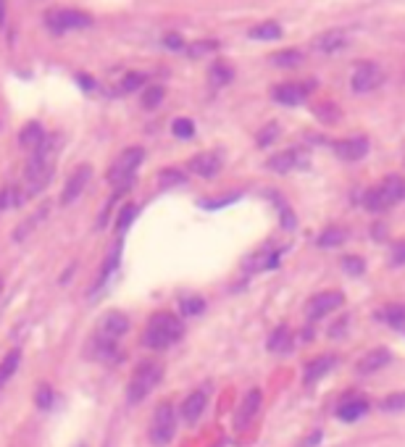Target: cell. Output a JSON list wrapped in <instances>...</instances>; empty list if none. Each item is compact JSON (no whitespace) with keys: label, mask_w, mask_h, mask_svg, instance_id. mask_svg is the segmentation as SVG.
Returning a JSON list of instances; mask_svg holds the SVG:
<instances>
[{"label":"cell","mask_w":405,"mask_h":447,"mask_svg":"<svg viewBox=\"0 0 405 447\" xmlns=\"http://www.w3.org/2000/svg\"><path fill=\"white\" fill-rule=\"evenodd\" d=\"M129 332V318L119 313V311H111L98 321V329H95V337H92V345L90 348L95 350V358L100 360H113L119 355V339Z\"/></svg>","instance_id":"1"},{"label":"cell","mask_w":405,"mask_h":447,"mask_svg":"<svg viewBox=\"0 0 405 447\" xmlns=\"http://www.w3.org/2000/svg\"><path fill=\"white\" fill-rule=\"evenodd\" d=\"M182 337V321L174 313H153L148 327H145L143 342L150 350H166Z\"/></svg>","instance_id":"2"},{"label":"cell","mask_w":405,"mask_h":447,"mask_svg":"<svg viewBox=\"0 0 405 447\" xmlns=\"http://www.w3.org/2000/svg\"><path fill=\"white\" fill-rule=\"evenodd\" d=\"M145 161V148H127V150H121L119 158L111 164L108 169V182L113 185V190L116 192H127L132 187V182H134V174H137V169L143 166Z\"/></svg>","instance_id":"3"},{"label":"cell","mask_w":405,"mask_h":447,"mask_svg":"<svg viewBox=\"0 0 405 447\" xmlns=\"http://www.w3.org/2000/svg\"><path fill=\"white\" fill-rule=\"evenodd\" d=\"M161 379H164V366H161V363H155V360L140 363V366L134 369V374H132L129 384H127V400H129L132 405L143 403L145 397L158 387Z\"/></svg>","instance_id":"4"},{"label":"cell","mask_w":405,"mask_h":447,"mask_svg":"<svg viewBox=\"0 0 405 447\" xmlns=\"http://www.w3.org/2000/svg\"><path fill=\"white\" fill-rule=\"evenodd\" d=\"M45 24L55 34L77 32V29H90L92 27V16L85 11H77V8H50L45 13Z\"/></svg>","instance_id":"5"},{"label":"cell","mask_w":405,"mask_h":447,"mask_svg":"<svg viewBox=\"0 0 405 447\" xmlns=\"http://www.w3.org/2000/svg\"><path fill=\"white\" fill-rule=\"evenodd\" d=\"M174 432H176V413L174 408L169 403L158 405L155 408L153 418H150V429H148V434H150V442L155 447H164L169 445L171 439H174Z\"/></svg>","instance_id":"6"},{"label":"cell","mask_w":405,"mask_h":447,"mask_svg":"<svg viewBox=\"0 0 405 447\" xmlns=\"http://www.w3.org/2000/svg\"><path fill=\"white\" fill-rule=\"evenodd\" d=\"M384 82V71L379 64H371V61H361V64L353 69V77H350V87L353 92L358 95H366V92H374L379 90Z\"/></svg>","instance_id":"7"},{"label":"cell","mask_w":405,"mask_h":447,"mask_svg":"<svg viewBox=\"0 0 405 447\" xmlns=\"http://www.w3.org/2000/svg\"><path fill=\"white\" fill-rule=\"evenodd\" d=\"M342 303H345V295H342L340 290H329V292L313 295L306 306L308 321H321V318H327L329 313H334L337 308H342Z\"/></svg>","instance_id":"8"},{"label":"cell","mask_w":405,"mask_h":447,"mask_svg":"<svg viewBox=\"0 0 405 447\" xmlns=\"http://www.w3.org/2000/svg\"><path fill=\"white\" fill-rule=\"evenodd\" d=\"M221 166H224V153L221 150H203V153L192 155L187 161V171H192L195 176H203V179H213L221 171Z\"/></svg>","instance_id":"9"},{"label":"cell","mask_w":405,"mask_h":447,"mask_svg":"<svg viewBox=\"0 0 405 447\" xmlns=\"http://www.w3.org/2000/svg\"><path fill=\"white\" fill-rule=\"evenodd\" d=\"M90 176H92V166L82 164L74 169V174L69 176V182L64 185V192H61V206H71V203L85 192Z\"/></svg>","instance_id":"10"},{"label":"cell","mask_w":405,"mask_h":447,"mask_svg":"<svg viewBox=\"0 0 405 447\" xmlns=\"http://www.w3.org/2000/svg\"><path fill=\"white\" fill-rule=\"evenodd\" d=\"M308 92L311 87L308 85H297V82H285V85H276L274 92H271V98L279 103V106H287V108H295L300 103H306L308 100Z\"/></svg>","instance_id":"11"},{"label":"cell","mask_w":405,"mask_h":447,"mask_svg":"<svg viewBox=\"0 0 405 447\" xmlns=\"http://www.w3.org/2000/svg\"><path fill=\"white\" fill-rule=\"evenodd\" d=\"M332 150L342 161H361L369 155V140L366 137H345V140L332 142Z\"/></svg>","instance_id":"12"},{"label":"cell","mask_w":405,"mask_h":447,"mask_svg":"<svg viewBox=\"0 0 405 447\" xmlns=\"http://www.w3.org/2000/svg\"><path fill=\"white\" fill-rule=\"evenodd\" d=\"M206 405H208V390H195V392H190L185 397L179 413H182V418H185L187 424H197L200 416L206 413Z\"/></svg>","instance_id":"13"},{"label":"cell","mask_w":405,"mask_h":447,"mask_svg":"<svg viewBox=\"0 0 405 447\" xmlns=\"http://www.w3.org/2000/svg\"><path fill=\"white\" fill-rule=\"evenodd\" d=\"M276 263H279V250L263 248V250L258 253H250V255L242 261V269H245V274H258V271H266V269H274Z\"/></svg>","instance_id":"14"},{"label":"cell","mask_w":405,"mask_h":447,"mask_svg":"<svg viewBox=\"0 0 405 447\" xmlns=\"http://www.w3.org/2000/svg\"><path fill=\"white\" fill-rule=\"evenodd\" d=\"M258 411H261V390H250V392L242 397L240 411L234 416V426H237V429H245V426L255 418Z\"/></svg>","instance_id":"15"},{"label":"cell","mask_w":405,"mask_h":447,"mask_svg":"<svg viewBox=\"0 0 405 447\" xmlns=\"http://www.w3.org/2000/svg\"><path fill=\"white\" fill-rule=\"evenodd\" d=\"M345 45H348V32L329 29V32H321L313 40V50H318V53H340Z\"/></svg>","instance_id":"16"},{"label":"cell","mask_w":405,"mask_h":447,"mask_svg":"<svg viewBox=\"0 0 405 447\" xmlns=\"http://www.w3.org/2000/svg\"><path fill=\"white\" fill-rule=\"evenodd\" d=\"M334 366H337V355H318V358L308 360L306 374H303V382L306 384L318 382V379H321V376H327Z\"/></svg>","instance_id":"17"},{"label":"cell","mask_w":405,"mask_h":447,"mask_svg":"<svg viewBox=\"0 0 405 447\" xmlns=\"http://www.w3.org/2000/svg\"><path fill=\"white\" fill-rule=\"evenodd\" d=\"M300 164H303V161H300L295 148H292V150H282V153L271 155V158L266 161L269 171H274V174H290V171H295Z\"/></svg>","instance_id":"18"},{"label":"cell","mask_w":405,"mask_h":447,"mask_svg":"<svg viewBox=\"0 0 405 447\" xmlns=\"http://www.w3.org/2000/svg\"><path fill=\"white\" fill-rule=\"evenodd\" d=\"M390 363H392L390 350L376 348V350H371V353H366V355L358 360V374H374V371L384 369V366H390Z\"/></svg>","instance_id":"19"},{"label":"cell","mask_w":405,"mask_h":447,"mask_svg":"<svg viewBox=\"0 0 405 447\" xmlns=\"http://www.w3.org/2000/svg\"><path fill=\"white\" fill-rule=\"evenodd\" d=\"M379 187H382V192L387 195V200H390V206H397V203L405 200V176L400 174L384 176Z\"/></svg>","instance_id":"20"},{"label":"cell","mask_w":405,"mask_h":447,"mask_svg":"<svg viewBox=\"0 0 405 447\" xmlns=\"http://www.w3.org/2000/svg\"><path fill=\"white\" fill-rule=\"evenodd\" d=\"M43 140H45V129L40 121H29V124H24V129L19 132V145H22L24 150H29V153H32Z\"/></svg>","instance_id":"21"},{"label":"cell","mask_w":405,"mask_h":447,"mask_svg":"<svg viewBox=\"0 0 405 447\" xmlns=\"http://www.w3.org/2000/svg\"><path fill=\"white\" fill-rule=\"evenodd\" d=\"M269 61H271L276 69H297V66H303V61H306V53L297 50V48H285V50L271 53Z\"/></svg>","instance_id":"22"},{"label":"cell","mask_w":405,"mask_h":447,"mask_svg":"<svg viewBox=\"0 0 405 447\" xmlns=\"http://www.w3.org/2000/svg\"><path fill=\"white\" fill-rule=\"evenodd\" d=\"M366 413H369V403H366L363 397H348V400L337 408V416H340L342 421H358V418H363Z\"/></svg>","instance_id":"23"},{"label":"cell","mask_w":405,"mask_h":447,"mask_svg":"<svg viewBox=\"0 0 405 447\" xmlns=\"http://www.w3.org/2000/svg\"><path fill=\"white\" fill-rule=\"evenodd\" d=\"M248 37L261 43H274V40H282V27L276 22H261L248 29Z\"/></svg>","instance_id":"24"},{"label":"cell","mask_w":405,"mask_h":447,"mask_svg":"<svg viewBox=\"0 0 405 447\" xmlns=\"http://www.w3.org/2000/svg\"><path fill=\"white\" fill-rule=\"evenodd\" d=\"M232 79H234V69L224 61H216L213 66H208V85L211 87H227Z\"/></svg>","instance_id":"25"},{"label":"cell","mask_w":405,"mask_h":447,"mask_svg":"<svg viewBox=\"0 0 405 447\" xmlns=\"http://www.w3.org/2000/svg\"><path fill=\"white\" fill-rule=\"evenodd\" d=\"M27 200L22 185H8L0 190V211H11V208H19Z\"/></svg>","instance_id":"26"},{"label":"cell","mask_w":405,"mask_h":447,"mask_svg":"<svg viewBox=\"0 0 405 447\" xmlns=\"http://www.w3.org/2000/svg\"><path fill=\"white\" fill-rule=\"evenodd\" d=\"M269 350L271 353H290L292 350V332L290 327H276L269 337Z\"/></svg>","instance_id":"27"},{"label":"cell","mask_w":405,"mask_h":447,"mask_svg":"<svg viewBox=\"0 0 405 447\" xmlns=\"http://www.w3.org/2000/svg\"><path fill=\"white\" fill-rule=\"evenodd\" d=\"M164 98H166V90L161 87V85H145V87L140 90V103H143L145 111L158 108Z\"/></svg>","instance_id":"28"},{"label":"cell","mask_w":405,"mask_h":447,"mask_svg":"<svg viewBox=\"0 0 405 447\" xmlns=\"http://www.w3.org/2000/svg\"><path fill=\"white\" fill-rule=\"evenodd\" d=\"M19 363H22V350H11L6 358L0 360V387H6V382L19 371Z\"/></svg>","instance_id":"29"},{"label":"cell","mask_w":405,"mask_h":447,"mask_svg":"<svg viewBox=\"0 0 405 447\" xmlns=\"http://www.w3.org/2000/svg\"><path fill=\"white\" fill-rule=\"evenodd\" d=\"M348 240V232L342 229V227H327V229L318 234V248H340L342 242Z\"/></svg>","instance_id":"30"},{"label":"cell","mask_w":405,"mask_h":447,"mask_svg":"<svg viewBox=\"0 0 405 447\" xmlns=\"http://www.w3.org/2000/svg\"><path fill=\"white\" fill-rule=\"evenodd\" d=\"M363 206L369 208L371 213H382V211H387L390 206V200H387V195L382 192V187H371L366 195H363Z\"/></svg>","instance_id":"31"},{"label":"cell","mask_w":405,"mask_h":447,"mask_svg":"<svg viewBox=\"0 0 405 447\" xmlns=\"http://www.w3.org/2000/svg\"><path fill=\"white\" fill-rule=\"evenodd\" d=\"M382 321L390 324L395 329H403L405 327V303H392L382 311Z\"/></svg>","instance_id":"32"},{"label":"cell","mask_w":405,"mask_h":447,"mask_svg":"<svg viewBox=\"0 0 405 447\" xmlns=\"http://www.w3.org/2000/svg\"><path fill=\"white\" fill-rule=\"evenodd\" d=\"M119 261H121V248H113V250L108 253V258L103 261V269H100V276L98 282H95V287H103V284L111 279V274L119 269Z\"/></svg>","instance_id":"33"},{"label":"cell","mask_w":405,"mask_h":447,"mask_svg":"<svg viewBox=\"0 0 405 447\" xmlns=\"http://www.w3.org/2000/svg\"><path fill=\"white\" fill-rule=\"evenodd\" d=\"M187 182V174L185 171H179V169H164L161 174H158V187L161 190H171V187H179Z\"/></svg>","instance_id":"34"},{"label":"cell","mask_w":405,"mask_h":447,"mask_svg":"<svg viewBox=\"0 0 405 447\" xmlns=\"http://www.w3.org/2000/svg\"><path fill=\"white\" fill-rule=\"evenodd\" d=\"M203 308H206V300L197 297V295H185V297H179V311H182V316H197V313H203Z\"/></svg>","instance_id":"35"},{"label":"cell","mask_w":405,"mask_h":447,"mask_svg":"<svg viewBox=\"0 0 405 447\" xmlns=\"http://www.w3.org/2000/svg\"><path fill=\"white\" fill-rule=\"evenodd\" d=\"M213 50H219L216 40H197V43L187 45V55H192V58H203V55L213 53Z\"/></svg>","instance_id":"36"},{"label":"cell","mask_w":405,"mask_h":447,"mask_svg":"<svg viewBox=\"0 0 405 447\" xmlns=\"http://www.w3.org/2000/svg\"><path fill=\"white\" fill-rule=\"evenodd\" d=\"M137 211L140 208L134 206V203H127V206L119 211V216H116V232H127L129 229V224L137 218Z\"/></svg>","instance_id":"37"},{"label":"cell","mask_w":405,"mask_h":447,"mask_svg":"<svg viewBox=\"0 0 405 447\" xmlns=\"http://www.w3.org/2000/svg\"><path fill=\"white\" fill-rule=\"evenodd\" d=\"M171 132H174V137H179V140H190V137H195V121L192 119H174Z\"/></svg>","instance_id":"38"},{"label":"cell","mask_w":405,"mask_h":447,"mask_svg":"<svg viewBox=\"0 0 405 447\" xmlns=\"http://www.w3.org/2000/svg\"><path fill=\"white\" fill-rule=\"evenodd\" d=\"M145 82H148L145 74H140V71H129L127 77L121 79V92H137L140 87H145Z\"/></svg>","instance_id":"39"},{"label":"cell","mask_w":405,"mask_h":447,"mask_svg":"<svg viewBox=\"0 0 405 447\" xmlns=\"http://www.w3.org/2000/svg\"><path fill=\"white\" fill-rule=\"evenodd\" d=\"M53 400H55V392L50 390V384H40L37 392H34V403H37V408H40V411H48V408L53 405Z\"/></svg>","instance_id":"40"},{"label":"cell","mask_w":405,"mask_h":447,"mask_svg":"<svg viewBox=\"0 0 405 447\" xmlns=\"http://www.w3.org/2000/svg\"><path fill=\"white\" fill-rule=\"evenodd\" d=\"M276 137H279V124H276V121H271V124H266V127L258 132L255 142H258V148H269V145H271Z\"/></svg>","instance_id":"41"},{"label":"cell","mask_w":405,"mask_h":447,"mask_svg":"<svg viewBox=\"0 0 405 447\" xmlns=\"http://www.w3.org/2000/svg\"><path fill=\"white\" fill-rule=\"evenodd\" d=\"M382 411H387V413H400V411H405V392H395L390 395V397H384Z\"/></svg>","instance_id":"42"},{"label":"cell","mask_w":405,"mask_h":447,"mask_svg":"<svg viewBox=\"0 0 405 447\" xmlns=\"http://www.w3.org/2000/svg\"><path fill=\"white\" fill-rule=\"evenodd\" d=\"M342 269L350 274V276H361L363 261L358 258V255H345V258H342Z\"/></svg>","instance_id":"43"},{"label":"cell","mask_w":405,"mask_h":447,"mask_svg":"<svg viewBox=\"0 0 405 447\" xmlns=\"http://www.w3.org/2000/svg\"><path fill=\"white\" fill-rule=\"evenodd\" d=\"M390 263L392 266H403L405 263V240H395L390 248Z\"/></svg>","instance_id":"44"},{"label":"cell","mask_w":405,"mask_h":447,"mask_svg":"<svg viewBox=\"0 0 405 447\" xmlns=\"http://www.w3.org/2000/svg\"><path fill=\"white\" fill-rule=\"evenodd\" d=\"M164 45L169 48V50H174V53H182V50H187L185 37H182V34H176V32L166 34V37H164Z\"/></svg>","instance_id":"45"},{"label":"cell","mask_w":405,"mask_h":447,"mask_svg":"<svg viewBox=\"0 0 405 447\" xmlns=\"http://www.w3.org/2000/svg\"><path fill=\"white\" fill-rule=\"evenodd\" d=\"M77 79L82 82V85H85V90H87V92H90V90L98 87V82H95L92 77H87V74H77Z\"/></svg>","instance_id":"46"},{"label":"cell","mask_w":405,"mask_h":447,"mask_svg":"<svg viewBox=\"0 0 405 447\" xmlns=\"http://www.w3.org/2000/svg\"><path fill=\"white\" fill-rule=\"evenodd\" d=\"M6 19H8V6H6V0H0V29L6 27Z\"/></svg>","instance_id":"47"},{"label":"cell","mask_w":405,"mask_h":447,"mask_svg":"<svg viewBox=\"0 0 405 447\" xmlns=\"http://www.w3.org/2000/svg\"><path fill=\"white\" fill-rule=\"evenodd\" d=\"M77 447H87V445H85V442H79V445Z\"/></svg>","instance_id":"48"},{"label":"cell","mask_w":405,"mask_h":447,"mask_svg":"<svg viewBox=\"0 0 405 447\" xmlns=\"http://www.w3.org/2000/svg\"><path fill=\"white\" fill-rule=\"evenodd\" d=\"M0 292H3V279H0Z\"/></svg>","instance_id":"49"},{"label":"cell","mask_w":405,"mask_h":447,"mask_svg":"<svg viewBox=\"0 0 405 447\" xmlns=\"http://www.w3.org/2000/svg\"><path fill=\"white\" fill-rule=\"evenodd\" d=\"M213 447H224V445H213Z\"/></svg>","instance_id":"50"}]
</instances>
